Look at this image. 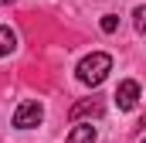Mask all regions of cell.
Here are the masks:
<instances>
[{"instance_id":"obj_6","label":"cell","mask_w":146,"mask_h":143,"mask_svg":"<svg viewBox=\"0 0 146 143\" xmlns=\"http://www.w3.org/2000/svg\"><path fill=\"white\" fill-rule=\"evenodd\" d=\"M14 48H17V34H14L10 27H3V24H0V58H7Z\"/></svg>"},{"instance_id":"obj_5","label":"cell","mask_w":146,"mask_h":143,"mask_svg":"<svg viewBox=\"0 0 146 143\" xmlns=\"http://www.w3.org/2000/svg\"><path fill=\"white\" fill-rule=\"evenodd\" d=\"M65 143H95V126L92 123H78L72 133H68Z\"/></svg>"},{"instance_id":"obj_4","label":"cell","mask_w":146,"mask_h":143,"mask_svg":"<svg viewBox=\"0 0 146 143\" xmlns=\"http://www.w3.org/2000/svg\"><path fill=\"white\" fill-rule=\"evenodd\" d=\"M82 116H102V99H85V102H75L68 109V119L78 123Z\"/></svg>"},{"instance_id":"obj_7","label":"cell","mask_w":146,"mask_h":143,"mask_svg":"<svg viewBox=\"0 0 146 143\" xmlns=\"http://www.w3.org/2000/svg\"><path fill=\"white\" fill-rule=\"evenodd\" d=\"M133 24H136L139 34H146V7H136V10H133Z\"/></svg>"},{"instance_id":"obj_8","label":"cell","mask_w":146,"mask_h":143,"mask_svg":"<svg viewBox=\"0 0 146 143\" xmlns=\"http://www.w3.org/2000/svg\"><path fill=\"white\" fill-rule=\"evenodd\" d=\"M115 27H119V17H115V14H106V17H102V31H106V34H115Z\"/></svg>"},{"instance_id":"obj_2","label":"cell","mask_w":146,"mask_h":143,"mask_svg":"<svg viewBox=\"0 0 146 143\" xmlns=\"http://www.w3.org/2000/svg\"><path fill=\"white\" fill-rule=\"evenodd\" d=\"M44 119V106L41 102H21L14 109V126L17 130H31V126H41Z\"/></svg>"},{"instance_id":"obj_3","label":"cell","mask_w":146,"mask_h":143,"mask_svg":"<svg viewBox=\"0 0 146 143\" xmlns=\"http://www.w3.org/2000/svg\"><path fill=\"white\" fill-rule=\"evenodd\" d=\"M136 102H139V82H133V78L119 82V89H115V106L119 109H136Z\"/></svg>"},{"instance_id":"obj_9","label":"cell","mask_w":146,"mask_h":143,"mask_svg":"<svg viewBox=\"0 0 146 143\" xmlns=\"http://www.w3.org/2000/svg\"><path fill=\"white\" fill-rule=\"evenodd\" d=\"M0 3H14V0H0Z\"/></svg>"},{"instance_id":"obj_1","label":"cell","mask_w":146,"mask_h":143,"mask_svg":"<svg viewBox=\"0 0 146 143\" xmlns=\"http://www.w3.org/2000/svg\"><path fill=\"white\" fill-rule=\"evenodd\" d=\"M112 72V58L106 55V51H92L88 58H82L78 61V68H75V75H78V82L82 85H102L106 82V75Z\"/></svg>"},{"instance_id":"obj_10","label":"cell","mask_w":146,"mask_h":143,"mask_svg":"<svg viewBox=\"0 0 146 143\" xmlns=\"http://www.w3.org/2000/svg\"><path fill=\"white\" fill-rule=\"evenodd\" d=\"M143 143H146V140H143Z\"/></svg>"}]
</instances>
